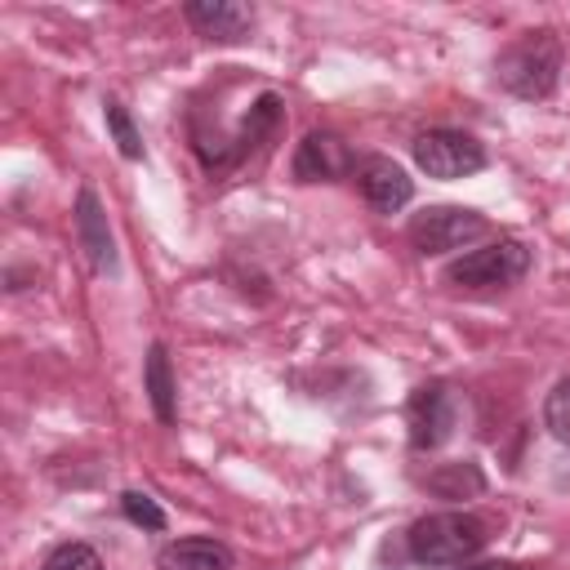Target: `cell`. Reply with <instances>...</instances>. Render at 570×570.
<instances>
[{
  "instance_id": "cell-1",
  "label": "cell",
  "mask_w": 570,
  "mask_h": 570,
  "mask_svg": "<svg viewBox=\"0 0 570 570\" xmlns=\"http://www.w3.org/2000/svg\"><path fill=\"white\" fill-rule=\"evenodd\" d=\"M561 67H566V53H561L557 31L539 27V31L517 36V40L494 58V80H499L512 98H521V102H543V98H552V89L561 85Z\"/></svg>"
},
{
  "instance_id": "cell-2",
  "label": "cell",
  "mask_w": 570,
  "mask_h": 570,
  "mask_svg": "<svg viewBox=\"0 0 570 570\" xmlns=\"http://www.w3.org/2000/svg\"><path fill=\"white\" fill-rule=\"evenodd\" d=\"M485 521L472 512H428L405 530L410 561L419 566H463L485 548Z\"/></svg>"
},
{
  "instance_id": "cell-3",
  "label": "cell",
  "mask_w": 570,
  "mask_h": 570,
  "mask_svg": "<svg viewBox=\"0 0 570 570\" xmlns=\"http://www.w3.org/2000/svg\"><path fill=\"white\" fill-rule=\"evenodd\" d=\"M530 272V249L517 236H499L494 245L468 249L445 267V285L459 289H508Z\"/></svg>"
},
{
  "instance_id": "cell-4",
  "label": "cell",
  "mask_w": 570,
  "mask_h": 570,
  "mask_svg": "<svg viewBox=\"0 0 570 570\" xmlns=\"http://www.w3.org/2000/svg\"><path fill=\"white\" fill-rule=\"evenodd\" d=\"M454 423H459V401H454L450 383L432 379V383H419L410 392V401H405V428H410V450L414 454L441 450L454 436Z\"/></svg>"
},
{
  "instance_id": "cell-5",
  "label": "cell",
  "mask_w": 570,
  "mask_h": 570,
  "mask_svg": "<svg viewBox=\"0 0 570 570\" xmlns=\"http://www.w3.org/2000/svg\"><path fill=\"white\" fill-rule=\"evenodd\" d=\"M405 236L419 254H450V249H463L476 236H485V218L468 205H428L410 218Z\"/></svg>"
},
{
  "instance_id": "cell-6",
  "label": "cell",
  "mask_w": 570,
  "mask_h": 570,
  "mask_svg": "<svg viewBox=\"0 0 570 570\" xmlns=\"http://www.w3.org/2000/svg\"><path fill=\"white\" fill-rule=\"evenodd\" d=\"M414 165L428 178H468L485 169V147L463 129H423L414 138Z\"/></svg>"
},
{
  "instance_id": "cell-7",
  "label": "cell",
  "mask_w": 570,
  "mask_h": 570,
  "mask_svg": "<svg viewBox=\"0 0 570 570\" xmlns=\"http://www.w3.org/2000/svg\"><path fill=\"white\" fill-rule=\"evenodd\" d=\"M71 218H76V240H80L89 267H94L98 276H116V267H120V258H116V236H111V227H107V209H102V200H98L94 187H80V191H76Z\"/></svg>"
},
{
  "instance_id": "cell-8",
  "label": "cell",
  "mask_w": 570,
  "mask_h": 570,
  "mask_svg": "<svg viewBox=\"0 0 570 570\" xmlns=\"http://www.w3.org/2000/svg\"><path fill=\"white\" fill-rule=\"evenodd\" d=\"M289 169H294L298 183H338V178H347V174L356 169V160H352V151H347V142H343L338 134L312 129V134L298 142Z\"/></svg>"
},
{
  "instance_id": "cell-9",
  "label": "cell",
  "mask_w": 570,
  "mask_h": 570,
  "mask_svg": "<svg viewBox=\"0 0 570 570\" xmlns=\"http://www.w3.org/2000/svg\"><path fill=\"white\" fill-rule=\"evenodd\" d=\"M356 183H361V196L379 214H396V209H405L414 200V178L387 156H365L356 165Z\"/></svg>"
},
{
  "instance_id": "cell-10",
  "label": "cell",
  "mask_w": 570,
  "mask_h": 570,
  "mask_svg": "<svg viewBox=\"0 0 570 570\" xmlns=\"http://www.w3.org/2000/svg\"><path fill=\"white\" fill-rule=\"evenodd\" d=\"M183 13L209 40H240L254 27V9H245L236 0H187Z\"/></svg>"
},
{
  "instance_id": "cell-11",
  "label": "cell",
  "mask_w": 570,
  "mask_h": 570,
  "mask_svg": "<svg viewBox=\"0 0 570 570\" xmlns=\"http://www.w3.org/2000/svg\"><path fill=\"white\" fill-rule=\"evenodd\" d=\"M156 570H232V548L209 534H187L156 552Z\"/></svg>"
},
{
  "instance_id": "cell-12",
  "label": "cell",
  "mask_w": 570,
  "mask_h": 570,
  "mask_svg": "<svg viewBox=\"0 0 570 570\" xmlns=\"http://www.w3.org/2000/svg\"><path fill=\"white\" fill-rule=\"evenodd\" d=\"M142 392L151 401V414L169 428L178 419V392H174V370H169V352L165 343L147 347V365H142Z\"/></svg>"
},
{
  "instance_id": "cell-13",
  "label": "cell",
  "mask_w": 570,
  "mask_h": 570,
  "mask_svg": "<svg viewBox=\"0 0 570 570\" xmlns=\"http://www.w3.org/2000/svg\"><path fill=\"white\" fill-rule=\"evenodd\" d=\"M423 485L436 494V499H472L485 490V476L476 463H441L423 476Z\"/></svg>"
},
{
  "instance_id": "cell-14",
  "label": "cell",
  "mask_w": 570,
  "mask_h": 570,
  "mask_svg": "<svg viewBox=\"0 0 570 570\" xmlns=\"http://www.w3.org/2000/svg\"><path fill=\"white\" fill-rule=\"evenodd\" d=\"M102 120H107V134H111L116 151H120L125 160H142V134H138L129 107L116 102V98H102Z\"/></svg>"
},
{
  "instance_id": "cell-15",
  "label": "cell",
  "mask_w": 570,
  "mask_h": 570,
  "mask_svg": "<svg viewBox=\"0 0 570 570\" xmlns=\"http://www.w3.org/2000/svg\"><path fill=\"white\" fill-rule=\"evenodd\" d=\"M543 428H548L561 445H570V374L557 379L552 392L543 396Z\"/></svg>"
},
{
  "instance_id": "cell-16",
  "label": "cell",
  "mask_w": 570,
  "mask_h": 570,
  "mask_svg": "<svg viewBox=\"0 0 570 570\" xmlns=\"http://www.w3.org/2000/svg\"><path fill=\"white\" fill-rule=\"evenodd\" d=\"M120 512H125V521H134V525H142V530H165V525H169L165 508H160L151 494H142V490H125V494H120Z\"/></svg>"
},
{
  "instance_id": "cell-17",
  "label": "cell",
  "mask_w": 570,
  "mask_h": 570,
  "mask_svg": "<svg viewBox=\"0 0 570 570\" xmlns=\"http://www.w3.org/2000/svg\"><path fill=\"white\" fill-rule=\"evenodd\" d=\"M40 570H102V557H98L89 543L67 539V543H58V548L45 557V566H40Z\"/></svg>"
},
{
  "instance_id": "cell-18",
  "label": "cell",
  "mask_w": 570,
  "mask_h": 570,
  "mask_svg": "<svg viewBox=\"0 0 570 570\" xmlns=\"http://www.w3.org/2000/svg\"><path fill=\"white\" fill-rule=\"evenodd\" d=\"M459 570H521L517 561H463Z\"/></svg>"
}]
</instances>
